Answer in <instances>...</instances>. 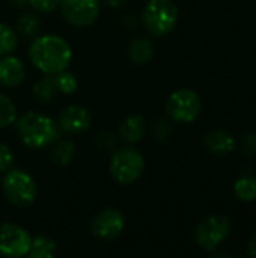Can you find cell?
Segmentation results:
<instances>
[{
  "label": "cell",
  "instance_id": "1",
  "mask_svg": "<svg viewBox=\"0 0 256 258\" xmlns=\"http://www.w3.org/2000/svg\"><path fill=\"white\" fill-rule=\"evenodd\" d=\"M29 60L42 74L56 76L71 65L72 48L69 42L59 35L35 36L29 45Z\"/></svg>",
  "mask_w": 256,
  "mask_h": 258
},
{
  "label": "cell",
  "instance_id": "2",
  "mask_svg": "<svg viewBox=\"0 0 256 258\" xmlns=\"http://www.w3.org/2000/svg\"><path fill=\"white\" fill-rule=\"evenodd\" d=\"M15 130L21 144L30 150H42L57 142L60 128L50 116L29 110L15 119Z\"/></svg>",
  "mask_w": 256,
  "mask_h": 258
},
{
  "label": "cell",
  "instance_id": "3",
  "mask_svg": "<svg viewBox=\"0 0 256 258\" xmlns=\"http://www.w3.org/2000/svg\"><path fill=\"white\" fill-rule=\"evenodd\" d=\"M140 18L149 35L166 36L178 23V6L174 0H148Z\"/></svg>",
  "mask_w": 256,
  "mask_h": 258
},
{
  "label": "cell",
  "instance_id": "4",
  "mask_svg": "<svg viewBox=\"0 0 256 258\" xmlns=\"http://www.w3.org/2000/svg\"><path fill=\"white\" fill-rule=\"evenodd\" d=\"M2 190L6 201L20 209L32 206L38 198V184L33 177L29 172L17 168H11L5 172Z\"/></svg>",
  "mask_w": 256,
  "mask_h": 258
},
{
  "label": "cell",
  "instance_id": "5",
  "mask_svg": "<svg viewBox=\"0 0 256 258\" xmlns=\"http://www.w3.org/2000/svg\"><path fill=\"white\" fill-rule=\"evenodd\" d=\"M109 171L116 183L122 186L133 184L145 171V157L133 147L118 148L112 153Z\"/></svg>",
  "mask_w": 256,
  "mask_h": 258
},
{
  "label": "cell",
  "instance_id": "6",
  "mask_svg": "<svg viewBox=\"0 0 256 258\" xmlns=\"http://www.w3.org/2000/svg\"><path fill=\"white\" fill-rule=\"evenodd\" d=\"M231 230L232 224L228 216L210 215L198 224L195 230V240L201 249L213 252L228 240Z\"/></svg>",
  "mask_w": 256,
  "mask_h": 258
},
{
  "label": "cell",
  "instance_id": "7",
  "mask_svg": "<svg viewBox=\"0 0 256 258\" xmlns=\"http://www.w3.org/2000/svg\"><path fill=\"white\" fill-rule=\"evenodd\" d=\"M202 100L193 89L183 88L172 92L166 101V113L178 124H190L201 115Z\"/></svg>",
  "mask_w": 256,
  "mask_h": 258
},
{
  "label": "cell",
  "instance_id": "8",
  "mask_svg": "<svg viewBox=\"0 0 256 258\" xmlns=\"http://www.w3.org/2000/svg\"><path fill=\"white\" fill-rule=\"evenodd\" d=\"M32 236L26 228L14 222L0 225V255L6 258H21L29 254Z\"/></svg>",
  "mask_w": 256,
  "mask_h": 258
},
{
  "label": "cell",
  "instance_id": "9",
  "mask_svg": "<svg viewBox=\"0 0 256 258\" xmlns=\"http://www.w3.org/2000/svg\"><path fill=\"white\" fill-rule=\"evenodd\" d=\"M59 9L71 26L88 27L98 20L101 0H60Z\"/></svg>",
  "mask_w": 256,
  "mask_h": 258
},
{
  "label": "cell",
  "instance_id": "10",
  "mask_svg": "<svg viewBox=\"0 0 256 258\" xmlns=\"http://www.w3.org/2000/svg\"><path fill=\"white\" fill-rule=\"evenodd\" d=\"M125 228V216L121 210L115 207H106L100 210L92 222H91V231L94 237L101 240H113L122 234Z\"/></svg>",
  "mask_w": 256,
  "mask_h": 258
},
{
  "label": "cell",
  "instance_id": "11",
  "mask_svg": "<svg viewBox=\"0 0 256 258\" xmlns=\"http://www.w3.org/2000/svg\"><path fill=\"white\" fill-rule=\"evenodd\" d=\"M92 115L89 109L81 104H69L66 106L57 118L59 128L66 135H80L91 127Z\"/></svg>",
  "mask_w": 256,
  "mask_h": 258
},
{
  "label": "cell",
  "instance_id": "12",
  "mask_svg": "<svg viewBox=\"0 0 256 258\" xmlns=\"http://www.w3.org/2000/svg\"><path fill=\"white\" fill-rule=\"evenodd\" d=\"M26 79V65L20 57L6 54L0 59V85L5 88L20 86Z\"/></svg>",
  "mask_w": 256,
  "mask_h": 258
},
{
  "label": "cell",
  "instance_id": "13",
  "mask_svg": "<svg viewBox=\"0 0 256 258\" xmlns=\"http://www.w3.org/2000/svg\"><path fill=\"white\" fill-rule=\"evenodd\" d=\"M146 133V119L143 115L136 113L127 116L118 127V138L127 144H137Z\"/></svg>",
  "mask_w": 256,
  "mask_h": 258
},
{
  "label": "cell",
  "instance_id": "14",
  "mask_svg": "<svg viewBox=\"0 0 256 258\" xmlns=\"http://www.w3.org/2000/svg\"><path fill=\"white\" fill-rule=\"evenodd\" d=\"M204 144L207 147V150L213 154H217V156H226V154H231L234 150H235V138L226 132V130H222V128H217V130H213L210 132L205 139H204Z\"/></svg>",
  "mask_w": 256,
  "mask_h": 258
},
{
  "label": "cell",
  "instance_id": "15",
  "mask_svg": "<svg viewBox=\"0 0 256 258\" xmlns=\"http://www.w3.org/2000/svg\"><path fill=\"white\" fill-rule=\"evenodd\" d=\"M127 53H128L130 60L134 62L136 65H146L151 62L154 56V45L148 38L140 36V38L133 39L128 44Z\"/></svg>",
  "mask_w": 256,
  "mask_h": 258
},
{
  "label": "cell",
  "instance_id": "16",
  "mask_svg": "<svg viewBox=\"0 0 256 258\" xmlns=\"http://www.w3.org/2000/svg\"><path fill=\"white\" fill-rule=\"evenodd\" d=\"M41 30V20L38 17V12H23L18 20H17V26H15V32L26 39H33L35 36H38Z\"/></svg>",
  "mask_w": 256,
  "mask_h": 258
},
{
  "label": "cell",
  "instance_id": "17",
  "mask_svg": "<svg viewBox=\"0 0 256 258\" xmlns=\"http://www.w3.org/2000/svg\"><path fill=\"white\" fill-rule=\"evenodd\" d=\"M57 243L51 237L39 234L36 237H32L27 255L32 258H53L57 255Z\"/></svg>",
  "mask_w": 256,
  "mask_h": 258
},
{
  "label": "cell",
  "instance_id": "18",
  "mask_svg": "<svg viewBox=\"0 0 256 258\" xmlns=\"http://www.w3.org/2000/svg\"><path fill=\"white\" fill-rule=\"evenodd\" d=\"M57 92L59 91L54 82V76L50 74H44V77L33 85V97L42 104L51 103L57 95Z\"/></svg>",
  "mask_w": 256,
  "mask_h": 258
},
{
  "label": "cell",
  "instance_id": "19",
  "mask_svg": "<svg viewBox=\"0 0 256 258\" xmlns=\"http://www.w3.org/2000/svg\"><path fill=\"white\" fill-rule=\"evenodd\" d=\"M75 156V144L72 141H59L53 148L51 153V160L57 166H68Z\"/></svg>",
  "mask_w": 256,
  "mask_h": 258
},
{
  "label": "cell",
  "instance_id": "20",
  "mask_svg": "<svg viewBox=\"0 0 256 258\" xmlns=\"http://www.w3.org/2000/svg\"><path fill=\"white\" fill-rule=\"evenodd\" d=\"M234 194L243 203L256 201V178L252 175H243L234 183Z\"/></svg>",
  "mask_w": 256,
  "mask_h": 258
},
{
  "label": "cell",
  "instance_id": "21",
  "mask_svg": "<svg viewBox=\"0 0 256 258\" xmlns=\"http://www.w3.org/2000/svg\"><path fill=\"white\" fill-rule=\"evenodd\" d=\"M18 47V33L6 23H0V56L11 54Z\"/></svg>",
  "mask_w": 256,
  "mask_h": 258
},
{
  "label": "cell",
  "instance_id": "22",
  "mask_svg": "<svg viewBox=\"0 0 256 258\" xmlns=\"http://www.w3.org/2000/svg\"><path fill=\"white\" fill-rule=\"evenodd\" d=\"M17 119V107L11 97L0 94V130L12 125Z\"/></svg>",
  "mask_w": 256,
  "mask_h": 258
},
{
  "label": "cell",
  "instance_id": "23",
  "mask_svg": "<svg viewBox=\"0 0 256 258\" xmlns=\"http://www.w3.org/2000/svg\"><path fill=\"white\" fill-rule=\"evenodd\" d=\"M54 82H56L57 91L62 92L63 95H72V94H75V91L78 88L77 77L72 73H69L68 70L57 73L54 76Z\"/></svg>",
  "mask_w": 256,
  "mask_h": 258
},
{
  "label": "cell",
  "instance_id": "24",
  "mask_svg": "<svg viewBox=\"0 0 256 258\" xmlns=\"http://www.w3.org/2000/svg\"><path fill=\"white\" fill-rule=\"evenodd\" d=\"M97 147L104 153H113L116 150V135L112 132H100L95 138Z\"/></svg>",
  "mask_w": 256,
  "mask_h": 258
},
{
  "label": "cell",
  "instance_id": "25",
  "mask_svg": "<svg viewBox=\"0 0 256 258\" xmlns=\"http://www.w3.org/2000/svg\"><path fill=\"white\" fill-rule=\"evenodd\" d=\"M170 124L163 118H158L151 124V133L155 141H166L170 136Z\"/></svg>",
  "mask_w": 256,
  "mask_h": 258
},
{
  "label": "cell",
  "instance_id": "26",
  "mask_svg": "<svg viewBox=\"0 0 256 258\" xmlns=\"http://www.w3.org/2000/svg\"><path fill=\"white\" fill-rule=\"evenodd\" d=\"M60 0H29V6L38 14H50L59 9Z\"/></svg>",
  "mask_w": 256,
  "mask_h": 258
},
{
  "label": "cell",
  "instance_id": "27",
  "mask_svg": "<svg viewBox=\"0 0 256 258\" xmlns=\"http://www.w3.org/2000/svg\"><path fill=\"white\" fill-rule=\"evenodd\" d=\"M14 153L5 144H0V174H5L11 168H14Z\"/></svg>",
  "mask_w": 256,
  "mask_h": 258
},
{
  "label": "cell",
  "instance_id": "28",
  "mask_svg": "<svg viewBox=\"0 0 256 258\" xmlns=\"http://www.w3.org/2000/svg\"><path fill=\"white\" fill-rule=\"evenodd\" d=\"M244 148L247 153L255 154L256 153V135H249L244 138Z\"/></svg>",
  "mask_w": 256,
  "mask_h": 258
},
{
  "label": "cell",
  "instance_id": "29",
  "mask_svg": "<svg viewBox=\"0 0 256 258\" xmlns=\"http://www.w3.org/2000/svg\"><path fill=\"white\" fill-rule=\"evenodd\" d=\"M247 254L250 257L256 258V231L252 234V237L247 242Z\"/></svg>",
  "mask_w": 256,
  "mask_h": 258
},
{
  "label": "cell",
  "instance_id": "30",
  "mask_svg": "<svg viewBox=\"0 0 256 258\" xmlns=\"http://www.w3.org/2000/svg\"><path fill=\"white\" fill-rule=\"evenodd\" d=\"M109 8H113V9H118V8H122L127 5L128 0H103Z\"/></svg>",
  "mask_w": 256,
  "mask_h": 258
},
{
  "label": "cell",
  "instance_id": "31",
  "mask_svg": "<svg viewBox=\"0 0 256 258\" xmlns=\"http://www.w3.org/2000/svg\"><path fill=\"white\" fill-rule=\"evenodd\" d=\"M9 3L15 8H26L29 6V0H9Z\"/></svg>",
  "mask_w": 256,
  "mask_h": 258
}]
</instances>
